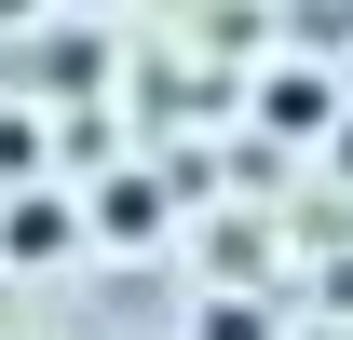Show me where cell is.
<instances>
[{
	"mask_svg": "<svg viewBox=\"0 0 353 340\" xmlns=\"http://www.w3.org/2000/svg\"><path fill=\"white\" fill-rule=\"evenodd\" d=\"M0 245H14V258H54V245H68V205H14V218H0Z\"/></svg>",
	"mask_w": 353,
	"mask_h": 340,
	"instance_id": "cell-1",
	"label": "cell"
}]
</instances>
